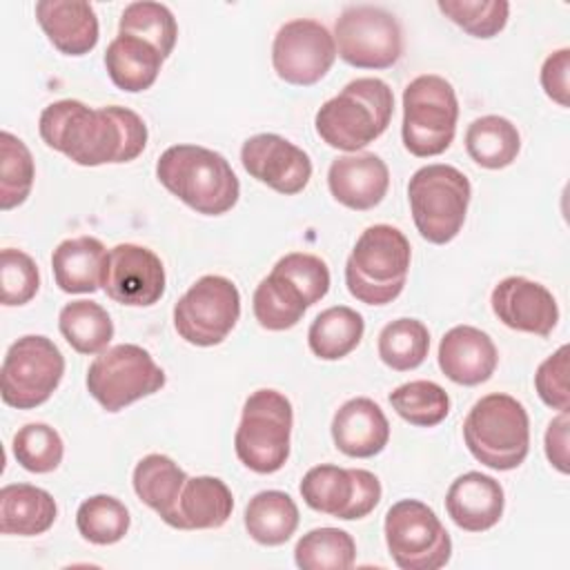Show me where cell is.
<instances>
[{
  "label": "cell",
  "instance_id": "obj_25",
  "mask_svg": "<svg viewBox=\"0 0 570 570\" xmlns=\"http://www.w3.org/2000/svg\"><path fill=\"white\" fill-rule=\"evenodd\" d=\"M58 517L53 497L31 483H9L0 490V532L18 537H38L47 532Z\"/></svg>",
  "mask_w": 570,
  "mask_h": 570
},
{
  "label": "cell",
  "instance_id": "obj_45",
  "mask_svg": "<svg viewBox=\"0 0 570 570\" xmlns=\"http://www.w3.org/2000/svg\"><path fill=\"white\" fill-rule=\"evenodd\" d=\"M568 76H570V49L563 47L552 51L541 65V87L546 96L554 100L559 107L570 105Z\"/></svg>",
  "mask_w": 570,
  "mask_h": 570
},
{
  "label": "cell",
  "instance_id": "obj_2",
  "mask_svg": "<svg viewBox=\"0 0 570 570\" xmlns=\"http://www.w3.org/2000/svg\"><path fill=\"white\" fill-rule=\"evenodd\" d=\"M160 185L203 216L227 214L240 196V183L227 158L203 145H171L156 163Z\"/></svg>",
  "mask_w": 570,
  "mask_h": 570
},
{
  "label": "cell",
  "instance_id": "obj_13",
  "mask_svg": "<svg viewBox=\"0 0 570 570\" xmlns=\"http://www.w3.org/2000/svg\"><path fill=\"white\" fill-rule=\"evenodd\" d=\"M336 56L356 69H390L403 53L399 20L374 4H350L334 24Z\"/></svg>",
  "mask_w": 570,
  "mask_h": 570
},
{
  "label": "cell",
  "instance_id": "obj_29",
  "mask_svg": "<svg viewBox=\"0 0 570 570\" xmlns=\"http://www.w3.org/2000/svg\"><path fill=\"white\" fill-rule=\"evenodd\" d=\"M298 528V508L287 492L263 490L245 508V530L261 546H283Z\"/></svg>",
  "mask_w": 570,
  "mask_h": 570
},
{
  "label": "cell",
  "instance_id": "obj_5",
  "mask_svg": "<svg viewBox=\"0 0 570 570\" xmlns=\"http://www.w3.org/2000/svg\"><path fill=\"white\" fill-rule=\"evenodd\" d=\"M463 441L490 470L519 468L530 452V419L523 403L503 392L481 396L463 421Z\"/></svg>",
  "mask_w": 570,
  "mask_h": 570
},
{
  "label": "cell",
  "instance_id": "obj_18",
  "mask_svg": "<svg viewBox=\"0 0 570 570\" xmlns=\"http://www.w3.org/2000/svg\"><path fill=\"white\" fill-rule=\"evenodd\" d=\"M327 187L336 203L354 212L376 207L390 187V169L385 160L372 151L345 154L332 160L327 169Z\"/></svg>",
  "mask_w": 570,
  "mask_h": 570
},
{
  "label": "cell",
  "instance_id": "obj_37",
  "mask_svg": "<svg viewBox=\"0 0 570 570\" xmlns=\"http://www.w3.org/2000/svg\"><path fill=\"white\" fill-rule=\"evenodd\" d=\"M392 410L416 428H434L450 414V396L434 381H410L392 390Z\"/></svg>",
  "mask_w": 570,
  "mask_h": 570
},
{
  "label": "cell",
  "instance_id": "obj_39",
  "mask_svg": "<svg viewBox=\"0 0 570 570\" xmlns=\"http://www.w3.org/2000/svg\"><path fill=\"white\" fill-rule=\"evenodd\" d=\"M0 209L22 205L33 187L36 167L29 147L11 131L0 134Z\"/></svg>",
  "mask_w": 570,
  "mask_h": 570
},
{
  "label": "cell",
  "instance_id": "obj_15",
  "mask_svg": "<svg viewBox=\"0 0 570 570\" xmlns=\"http://www.w3.org/2000/svg\"><path fill=\"white\" fill-rule=\"evenodd\" d=\"M165 265L149 247L120 243L105 256L102 283L105 294L129 307H149L165 294Z\"/></svg>",
  "mask_w": 570,
  "mask_h": 570
},
{
  "label": "cell",
  "instance_id": "obj_30",
  "mask_svg": "<svg viewBox=\"0 0 570 570\" xmlns=\"http://www.w3.org/2000/svg\"><path fill=\"white\" fill-rule=\"evenodd\" d=\"M365 332L363 316L347 307L334 305L323 309L307 330V345L321 361L345 358L361 343Z\"/></svg>",
  "mask_w": 570,
  "mask_h": 570
},
{
  "label": "cell",
  "instance_id": "obj_28",
  "mask_svg": "<svg viewBox=\"0 0 570 570\" xmlns=\"http://www.w3.org/2000/svg\"><path fill=\"white\" fill-rule=\"evenodd\" d=\"M468 156L483 169H503L521 151V136L512 120L488 114L474 118L465 129Z\"/></svg>",
  "mask_w": 570,
  "mask_h": 570
},
{
  "label": "cell",
  "instance_id": "obj_12",
  "mask_svg": "<svg viewBox=\"0 0 570 570\" xmlns=\"http://www.w3.org/2000/svg\"><path fill=\"white\" fill-rule=\"evenodd\" d=\"M240 318V292L234 281L205 274L174 305V327L196 347L223 343Z\"/></svg>",
  "mask_w": 570,
  "mask_h": 570
},
{
  "label": "cell",
  "instance_id": "obj_21",
  "mask_svg": "<svg viewBox=\"0 0 570 570\" xmlns=\"http://www.w3.org/2000/svg\"><path fill=\"white\" fill-rule=\"evenodd\" d=\"M332 441L338 452L352 459H370L385 450L390 423L381 405L367 396L345 401L332 419Z\"/></svg>",
  "mask_w": 570,
  "mask_h": 570
},
{
  "label": "cell",
  "instance_id": "obj_9",
  "mask_svg": "<svg viewBox=\"0 0 570 570\" xmlns=\"http://www.w3.org/2000/svg\"><path fill=\"white\" fill-rule=\"evenodd\" d=\"M165 370L136 343H118L100 352L87 370V390L107 412H120L165 385Z\"/></svg>",
  "mask_w": 570,
  "mask_h": 570
},
{
  "label": "cell",
  "instance_id": "obj_16",
  "mask_svg": "<svg viewBox=\"0 0 570 570\" xmlns=\"http://www.w3.org/2000/svg\"><path fill=\"white\" fill-rule=\"evenodd\" d=\"M240 163L252 178L283 196L303 191L312 178L307 151L278 134L249 136L240 147Z\"/></svg>",
  "mask_w": 570,
  "mask_h": 570
},
{
  "label": "cell",
  "instance_id": "obj_14",
  "mask_svg": "<svg viewBox=\"0 0 570 570\" xmlns=\"http://www.w3.org/2000/svg\"><path fill=\"white\" fill-rule=\"evenodd\" d=\"M336 60V45L330 29L309 18L285 22L272 42V67L276 76L296 87L316 85Z\"/></svg>",
  "mask_w": 570,
  "mask_h": 570
},
{
  "label": "cell",
  "instance_id": "obj_36",
  "mask_svg": "<svg viewBox=\"0 0 570 570\" xmlns=\"http://www.w3.org/2000/svg\"><path fill=\"white\" fill-rule=\"evenodd\" d=\"M118 33L140 38L149 42L163 58H167L176 47L178 24L169 7L160 2L142 0V2H131L122 9Z\"/></svg>",
  "mask_w": 570,
  "mask_h": 570
},
{
  "label": "cell",
  "instance_id": "obj_23",
  "mask_svg": "<svg viewBox=\"0 0 570 570\" xmlns=\"http://www.w3.org/2000/svg\"><path fill=\"white\" fill-rule=\"evenodd\" d=\"M234 510V497L227 483L218 476L200 474L187 476L178 505L174 528L178 530H214L227 523Z\"/></svg>",
  "mask_w": 570,
  "mask_h": 570
},
{
  "label": "cell",
  "instance_id": "obj_17",
  "mask_svg": "<svg viewBox=\"0 0 570 570\" xmlns=\"http://www.w3.org/2000/svg\"><path fill=\"white\" fill-rule=\"evenodd\" d=\"M494 316L510 330L550 336L559 323V307L552 292L525 276H508L492 289Z\"/></svg>",
  "mask_w": 570,
  "mask_h": 570
},
{
  "label": "cell",
  "instance_id": "obj_19",
  "mask_svg": "<svg viewBox=\"0 0 570 570\" xmlns=\"http://www.w3.org/2000/svg\"><path fill=\"white\" fill-rule=\"evenodd\" d=\"M439 367L456 385L474 387L485 383L499 363L494 341L479 327L454 325L439 343Z\"/></svg>",
  "mask_w": 570,
  "mask_h": 570
},
{
  "label": "cell",
  "instance_id": "obj_44",
  "mask_svg": "<svg viewBox=\"0 0 570 570\" xmlns=\"http://www.w3.org/2000/svg\"><path fill=\"white\" fill-rule=\"evenodd\" d=\"M568 370H570V347L561 345L554 354L543 358L534 372V390L539 399L557 412H568L570 407Z\"/></svg>",
  "mask_w": 570,
  "mask_h": 570
},
{
  "label": "cell",
  "instance_id": "obj_6",
  "mask_svg": "<svg viewBox=\"0 0 570 570\" xmlns=\"http://www.w3.org/2000/svg\"><path fill=\"white\" fill-rule=\"evenodd\" d=\"M470 198L472 187L468 176L452 165H425L407 183L414 227L432 245H445L459 236Z\"/></svg>",
  "mask_w": 570,
  "mask_h": 570
},
{
  "label": "cell",
  "instance_id": "obj_20",
  "mask_svg": "<svg viewBox=\"0 0 570 570\" xmlns=\"http://www.w3.org/2000/svg\"><path fill=\"white\" fill-rule=\"evenodd\" d=\"M505 508L501 483L483 472H465L456 476L445 494L448 517L465 532H485L494 528Z\"/></svg>",
  "mask_w": 570,
  "mask_h": 570
},
{
  "label": "cell",
  "instance_id": "obj_22",
  "mask_svg": "<svg viewBox=\"0 0 570 570\" xmlns=\"http://www.w3.org/2000/svg\"><path fill=\"white\" fill-rule=\"evenodd\" d=\"M36 18L49 42L65 56H85L98 45V16L89 2L40 0Z\"/></svg>",
  "mask_w": 570,
  "mask_h": 570
},
{
  "label": "cell",
  "instance_id": "obj_35",
  "mask_svg": "<svg viewBox=\"0 0 570 570\" xmlns=\"http://www.w3.org/2000/svg\"><path fill=\"white\" fill-rule=\"evenodd\" d=\"M376 347L387 367L410 372L425 361L430 352V332L419 318H396L381 330Z\"/></svg>",
  "mask_w": 570,
  "mask_h": 570
},
{
  "label": "cell",
  "instance_id": "obj_32",
  "mask_svg": "<svg viewBox=\"0 0 570 570\" xmlns=\"http://www.w3.org/2000/svg\"><path fill=\"white\" fill-rule=\"evenodd\" d=\"M58 327L78 354H100L114 338L111 316L100 303L87 298L67 303L58 314Z\"/></svg>",
  "mask_w": 570,
  "mask_h": 570
},
{
  "label": "cell",
  "instance_id": "obj_7",
  "mask_svg": "<svg viewBox=\"0 0 570 570\" xmlns=\"http://www.w3.org/2000/svg\"><path fill=\"white\" fill-rule=\"evenodd\" d=\"M294 410L278 390H256L245 399L234 434L238 461L256 474H274L289 459Z\"/></svg>",
  "mask_w": 570,
  "mask_h": 570
},
{
  "label": "cell",
  "instance_id": "obj_40",
  "mask_svg": "<svg viewBox=\"0 0 570 570\" xmlns=\"http://www.w3.org/2000/svg\"><path fill=\"white\" fill-rule=\"evenodd\" d=\"M11 450L27 472L47 474L62 463L65 443L56 428L47 423H27L13 434Z\"/></svg>",
  "mask_w": 570,
  "mask_h": 570
},
{
  "label": "cell",
  "instance_id": "obj_4",
  "mask_svg": "<svg viewBox=\"0 0 570 570\" xmlns=\"http://www.w3.org/2000/svg\"><path fill=\"white\" fill-rule=\"evenodd\" d=\"M412 247L407 236L392 225H370L345 263L347 292L365 305H387L405 287Z\"/></svg>",
  "mask_w": 570,
  "mask_h": 570
},
{
  "label": "cell",
  "instance_id": "obj_31",
  "mask_svg": "<svg viewBox=\"0 0 570 570\" xmlns=\"http://www.w3.org/2000/svg\"><path fill=\"white\" fill-rule=\"evenodd\" d=\"M298 490L312 510L347 521L356 490V468H338L332 463L314 465L305 472Z\"/></svg>",
  "mask_w": 570,
  "mask_h": 570
},
{
  "label": "cell",
  "instance_id": "obj_34",
  "mask_svg": "<svg viewBox=\"0 0 570 570\" xmlns=\"http://www.w3.org/2000/svg\"><path fill=\"white\" fill-rule=\"evenodd\" d=\"M356 543L341 528H314L305 532L294 548V561L301 570H347L354 566Z\"/></svg>",
  "mask_w": 570,
  "mask_h": 570
},
{
  "label": "cell",
  "instance_id": "obj_41",
  "mask_svg": "<svg viewBox=\"0 0 570 570\" xmlns=\"http://www.w3.org/2000/svg\"><path fill=\"white\" fill-rule=\"evenodd\" d=\"M436 7L465 33L481 40L499 36L510 18L508 0H439Z\"/></svg>",
  "mask_w": 570,
  "mask_h": 570
},
{
  "label": "cell",
  "instance_id": "obj_42",
  "mask_svg": "<svg viewBox=\"0 0 570 570\" xmlns=\"http://www.w3.org/2000/svg\"><path fill=\"white\" fill-rule=\"evenodd\" d=\"M274 274L287 278L305 298L307 307L318 303L330 289V269L327 263L314 254L292 252L276 261L272 267Z\"/></svg>",
  "mask_w": 570,
  "mask_h": 570
},
{
  "label": "cell",
  "instance_id": "obj_24",
  "mask_svg": "<svg viewBox=\"0 0 570 570\" xmlns=\"http://www.w3.org/2000/svg\"><path fill=\"white\" fill-rule=\"evenodd\" d=\"M107 249L94 236L62 240L51 254L56 285L67 294H94L102 283Z\"/></svg>",
  "mask_w": 570,
  "mask_h": 570
},
{
  "label": "cell",
  "instance_id": "obj_11",
  "mask_svg": "<svg viewBox=\"0 0 570 570\" xmlns=\"http://www.w3.org/2000/svg\"><path fill=\"white\" fill-rule=\"evenodd\" d=\"M65 374V356L42 334L20 336L4 354L0 370V394L4 405L33 410L49 401Z\"/></svg>",
  "mask_w": 570,
  "mask_h": 570
},
{
  "label": "cell",
  "instance_id": "obj_43",
  "mask_svg": "<svg viewBox=\"0 0 570 570\" xmlns=\"http://www.w3.org/2000/svg\"><path fill=\"white\" fill-rule=\"evenodd\" d=\"M0 285L2 305H24L40 289V272L36 261L22 249L4 247L0 254Z\"/></svg>",
  "mask_w": 570,
  "mask_h": 570
},
{
  "label": "cell",
  "instance_id": "obj_1",
  "mask_svg": "<svg viewBox=\"0 0 570 570\" xmlns=\"http://www.w3.org/2000/svg\"><path fill=\"white\" fill-rule=\"evenodd\" d=\"M38 131L47 147L82 167L136 160L149 136L136 111L120 105L91 109L73 98L47 105Z\"/></svg>",
  "mask_w": 570,
  "mask_h": 570
},
{
  "label": "cell",
  "instance_id": "obj_38",
  "mask_svg": "<svg viewBox=\"0 0 570 570\" xmlns=\"http://www.w3.org/2000/svg\"><path fill=\"white\" fill-rule=\"evenodd\" d=\"M129 510L111 494H94L85 499L76 512L80 537L94 546L118 543L129 530Z\"/></svg>",
  "mask_w": 570,
  "mask_h": 570
},
{
  "label": "cell",
  "instance_id": "obj_8",
  "mask_svg": "<svg viewBox=\"0 0 570 570\" xmlns=\"http://www.w3.org/2000/svg\"><path fill=\"white\" fill-rule=\"evenodd\" d=\"M459 100L450 80L436 73H423L403 89L401 138L416 158L443 154L456 134Z\"/></svg>",
  "mask_w": 570,
  "mask_h": 570
},
{
  "label": "cell",
  "instance_id": "obj_27",
  "mask_svg": "<svg viewBox=\"0 0 570 570\" xmlns=\"http://www.w3.org/2000/svg\"><path fill=\"white\" fill-rule=\"evenodd\" d=\"M163 60L165 58L149 42L122 33H118L105 51V67L111 82L129 94L149 89L160 73Z\"/></svg>",
  "mask_w": 570,
  "mask_h": 570
},
{
  "label": "cell",
  "instance_id": "obj_47",
  "mask_svg": "<svg viewBox=\"0 0 570 570\" xmlns=\"http://www.w3.org/2000/svg\"><path fill=\"white\" fill-rule=\"evenodd\" d=\"M381 481L376 479L374 472L356 468V490H354V499L350 505V514L347 521L354 519H363L367 517L381 501Z\"/></svg>",
  "mask_w": 570,
  "mask_h": 570
},
{
  "label": "cell",
  "instance_id": "obj_3",
  "mask_svg": "<svg viewBox=\"0 0 570 570\" xmlns=\"http://www.w3.org/2000/svg\"><path fill=\"white\" fill-rule=\"evenodd\" d=\"M394 94L381 78L350 80L341 94L325 100L316 111L314 127L325 145L347 154L374 142L390 125Z\"/></svg>",
  "mask_w": 570,
  "mask_h": 570
},
{
  "label": "cell",
  "instance_id": "obj_46",
  "mask_svg": "<svg viewBox=\"0 0 570 570\" xmlns=\"http://www.w3.org/2000/svg\"><path fill=\"white\" fill-rule=\"evenodd\" d=\"M568 430H570V416L568 412H559L546 430L543 439V450L552 468H557L561 474L570 472V461H568Z\"/></svg>",
  "mask_w": 570,
  "mask_h": 570
},
{
  "label": "cell",
  "instance_id": "obj_10",
  "mask_svg": "<svg viewBox=\"0 0 570 570\" xmlns=\"http://www.w3.org/2000/svg\"><path fill=\"white\" fill-rule=\"evenodd\" d=\"M385 543L401 570H439L452 557V539L436 512L419 499H401L385 512Z\"/></svg>",
  "mask_w": 570,
  "mask_h": 570
},
{
  "label": "cell",
  "instance_id": "obj_26",
  "mask_svg": "<svg viewBox=\"0 0 570 570\" xmlns=\"http://www.w3.org/2000/svg\"><path fill=\"white\" fill-rule=\"evenodd\" d=\"M187 481L185 470L174 463L167 454H147L134 468V492L136 497L151 508L167 525L174 528L176 505L180 490Z\"/></svg>",
  "mask_w": 570,
  "mask_h": 570
},
{
  "label": "cell",
  "instance_id": "obj_33",
  "mask_svg": "<svg viewBox=\"0 0 570 570\" xmlns=\"http://www.w3.org/2000/svg\"><path fill=\"white\" fill-rule=\"evenodd\" d=\"M252 309L261 327L269 332H283L303 318L307 303L287 278L269 272L254 289Z\"/></svg>",
  "mask_w": 570,
  "mask_h": 570
}]
</instances>
